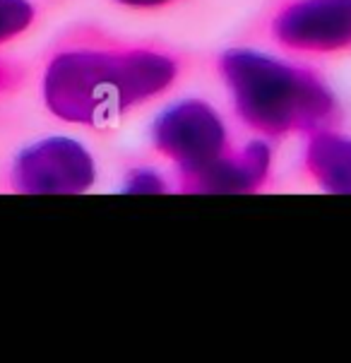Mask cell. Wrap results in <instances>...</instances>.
I'll return each mask as SVG.
<instances>
[{"label": "cell", "instance_id": "obj_8", "mask_svg": "<svg viewBox=\"0 0 351 363\" xmlns=\"http://www.w3.org/2000/svg\"><path fill=\"white\" fill-rule=\"evenodd\" d=\"M121 8L128 10H138V12H157V10H166L176 3H183V0H113Z\"/></svg>", "mask_w": 351, "mask_h": 363}, {"label": "cell", "instance_id": "obj_2", "mask_svg": "<svg viewBox=\"0 0 351 363\" xmlns=\"http://www.w3.org/2000/svg\"><path fill=\"white\" fill-rule=\"evenodd\" d=\"M214 65L233 113L257 138H308L340 121V104L325 77L289 55L238 46L221 51Z\"/></svg>", "mask_w": 351, "mask_h": 363}, {"label": "cell", "instance_id": "obj_6", "mask_svg": "<svg viewBox=\"0 0 351 363\" xmlns=\"http://www.w3.org/2000/svg\"><path fill=\"white\" fill-rule=\"evenodd\" d=\"M22 176L34 193H82L94 181V164L77 143L51 140L24 157Z\"/></svg>", "mask_w": 351, "mask_h": 363}, {"label": "cell", "instance_id": "obj_7", "mask_svg": "<svg viewBox=\"0 0 351 363\" xmlns=\"http://www.w3.org/2000/svg\"><path fill=\"white\" fill-rule=\"evenodd\" d=\"M303 169L325 193L351 195V138L337 125L308 135Z\"/></svg>", "mask_w": 351, "mask_h": 363}, {"label": "cell", "instance_id": "obj_5", "mask_svg": "<svg viewBox=\"0 0 351 363\" xmlns=\"http://www.w3.org/2000/svg\"><path fill=\"white\" fill-rule=\"evenodd\" d=\"M272 176V150L262 140L243 147L233 145L224 157L178 178L181 193H255L269 183Z\"/></svg>", "mask_w": 351, "mask_h": 363}, {"label": "cell", "instance_id": "obj_3", "mask_svg": "<svg viewBox=\"0 0 351 363\" xmlns=\"http://www.w3.org/2000/svg\"><path fill=\"white\" fill-rule=\"evenodd\" d=\"M264 34L289 55H351V0H279Z\"/></svg>", "mask_w": 351, "mask_h": 363}, {"label": "cell", "instance_id": "obj_4", "mask_svg": "<svg viewBox=\"0 0 351 363\" xmlns=\"http://www.w3.org/2000/svg\"><path fill=\"white\" fill-rule=\"evenodd\" d=\"M150 138L178 178L202 171L233 147L219 111L202 99H183L159 113Z\"/></svg>", "mask_w": 351, "mask_h": 363}, {"label": "cell", "instance_id": "obj_1", "mask_svg": "<svg viewBox=\"0 0 351 363\" xmlns=\"http://www.w3.org/2000/svg\"><path fill=\"white\" fill-rule=\"evenodd\" d=\"M193 55L152 36L79 27L53 53L44 94L58 118L108 130L186 79Z\"/></svg>", "mask_w": 351, "mask_h": 363}]
</instances>
